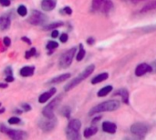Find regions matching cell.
I'll list each match as a JSON object with an SVG mask.
<instances>
[{"label":"cell","mask_w":156,"mask_h":140,"mask_svg":"<svg viewBox=\"0 0 156 140\" xmlns=\"http://www.w3.org/2000/svg\"><path fill=\"white\" fill-rule=\"evenodd\" d=\"M119 108H120V102L119 101H117V100H109V101H105V102L101 103V104L95 106L94 108H92L90 110L89 115L93 116L95 114L101 113V112L114 111V110L118 109Z\"/></svg>","instance_id":"cell-1"},{"label":"cell","mask_w":156,"mask_h":140,"mask_svg":"<svg viewBox=\"0 0 156 140\" xmlns=\"http://www.w3.org/2000/svg\"><path fill=\"white\" fill-rule=\"evenodd\" d=\"M94 69H95V66L94 65H90L88 67H86L77 77H75L74 79H72L69 83L66 84V86L64 87V90L66 92H68V91L71 90L72 88H74L76 86H78L79 84H80V82H82L84 79H86L89 76H90L93 73Z\"/></svg>","instance_id":"cell-2"},{"label":"cell","mask_w":156,"mask_h":140,"mask_svg":"<svg viewBox=\"0 0 156 140\" xmlns=\"http://www.w3.org/2000/svg\"><path fill=\"white\" fill-rule=\"evenodd\" d=\"M0 132L7 135L12 140H26L27 138V133L23 130L7 128L4 124H0Z\"/></svg>","instance_id":"cell-3"},{"label":"cell","mask_w":156,"mask_h":140,"mask_svg":"<svg viewBox=\"0 0 156 140\" xmlns=\"http://www.w3.org/2000/svg\"><path fill=\"white\" fill-rule=\"evenodd\" d=\"M76 50H77L76 47H72L60 56L58 61V66L60 68H67L71 65L73 61V57L76 54Z\"/></svg>","instance_id":"cell-4"},{"label":"cell","mask_w":156,"mask_h":140,"mask_svg":"<svg viewBox=\"0 0 156 140\" xmlns=\"http://www.w3.org/2000/svg\"><path fill=\"white\" fill-rule=\"evenodd\" d=\"M62 99V96H59L56 98H54L48 106H46L43 110H42V114L44 116V118H54V111L55 109L57 108V107L58 106V104L60 103Z\"/></svg>","instance_id":"cell-5"},{"label":"cell","mask_w":156,"mask_h":140,"mask_svg":"<svg viewBox=\"0 0 156 140\" xmlns=\"http://www.w3.org/2000/svg\"><path fill=\"white\" fill-rule=\"evenodd\" d=\"M113 6L111 0H92V8L101 13H108Z\"/></svg>","instance_id":"cell-6"},{"label":"cell","mask_w":156,"mask_h":140,"mask_svg":"<svg viewBox=\"0 0 156 140\" xmlns=\"http://www.w3.org/2000/svg\"><path fill=\"white\" fill-rule=\"evenodd\" d=\"M57 118L54 117L52 118H45V119H39L37 122V125L39 127V128L44 131V132H50L52 131L56 126H57Z\"/></svg>","instance_id":"cell-7"},{"label":"cell","mask_w":156,"mask_h":140,"mask_svg":"<svg viewBox=\"0 0 156 140\" xmlns=\"http://www.w3.org/2000/svg\"><path fill=\"white\" fill-rule=\"evenodd\" d=\"M47 20H48L47 15H44L42 12L37 11V10L32 11V13H31V15H29V18H28V22L33 26L43 25Z\"/></svg>","instance_id":"cell-8"},{"label":"cell","mask_w":156,"mask_h":140,"mask_svg":"<svg viewBox=\"0 0 156 140\" xmlns=\"http://www.w3.org/2000/svg\"><path fill=\"white\" fill-rule=\"evenodd\" d=\"M147 131H148L147 126L143 123H135L131 128V132L139 138H143L147 134Z\"/></svg>","instance_id":"cell-9"},{"label":"cell","mask_w":156,"mask_h":140,"mask_svg":"<svg viewBox=\"0 0 156 140\" xmlns=\"http://www.w3.org/2000/svg\"><path fill=\"white\" fill-rule=\"evenodd\" d=\"M152 70H153L152 66H150L146 63H143V64H140L139 66H137V67L135 69V75L137 77H142L144 74L151 72Z\"/></svg>","instance_id":"cell-10"},{"label":"cell","mask_w":156,"mask_h":140,"mask_svg":"<svg viewBox=\"0 0 156 140\" xmlns=\"http://www.w3.org/2000/svg\"><path fill=\"white\" fill-rule=\"evenodd\" d=\"M56 88L55 87H53V88H51L50 90H48V91H47V92H45V93H43L39 97H38V102L39 103H45V102H47L49 98H51L53 96H54V94L56 93Z\"/></svg>","instance_id":"cell-11"},{"label":"cell","mask_w":156,"mask_h":140,"mask_svg":"<svg viewBox=\"0 0 156 140\" xmlns=\"http://www.w3.org/2000/svg\"><path fill=\"white\" fill-rule=\"evenodd\" d=\"M102 129L104 132L110 133V134H114L117 130V126L114 123L109 122V121H105L102 124Z\"/></svg>","instance_id":"cell-12"},{"label":"cell","mask_w":156,"mask_h":140,"mask_svg":"<svg viewBox=\"0 0 156 140\" xmlns=\"http://www.w3.org/2000/svg\"><path fill=\"white\" fill-rule=\"evenodd\" d=\"M69 77H70V74H69V73L63 74V75H60V76H58V77H53L52 79H50V80L48 81V84H59V83H62V82L66 81V80L69 79Z\"/></svg>","instance_id":"cell-13"},{"label":"cell","mask_w":156,"mask_h":140,"mask_svg":"<svg viewBox=\"0 0 156 140\" xmlns=\"http://www.w3.org/2000/svg\"><path fill=\"white\" fill-rule=\"evenodd\" d=\"M56 3L54 0H43L41 2V8L44 11H51L55 8Z\"/></svg>","instance_id":"cell-14"},{"label":"cell","mask_w":156,"mask_h":140,"mask_svg":"<svg viewBox=\"0 0 156 140\" xmlns=\"http://www.w3.org/2000/svg\"><path fill=\"white\" fill-rule=\"evenodd\" d=\"M66 136H67L68 140H80V131H76V130H73V129L67 128Z\"/></svg>","instance_id":"cell-15"},{"label":"cell","mask_w":156,"mask_h":140,"mask_svg":"<svg viewBox=\"0 0 156 140\" xmlns=\"http://www.w3.org/2000/svg\"><path fill=\"white\" fill-rule=\"evenodd\" d=\"M34 70L35 67H24L20 69V75L24 77H31L34 74Z\"/></svg>","instance_id":"cell-16"},{"label":"cell","mask_w":156,"mask_h":140,"mask_svg":"<svg viewBox=\"0 0 156 140\" xmlns=\"http://www.w3.org/2000/svg\"><path fill=\"white\" fill-rule=\"evenodd\" d=\"M80 128H81V122L79 119H72L69 121V123L68 125V128L73 129L76 131H80Z\"/></svg>","instance_id":"cell-17"},{"label":"cell","mask_w":156,"mask_h":140,"mask_svg":"<svg viewBox=\"0 0 156 140\" xmlns=\"http://www.w3.org/2000/svg\"><path fill=\"white\" fill-rule=\"evenodd\" d=\"M11 21L8 16H0V28L2 30L8 29L10 26Z\"/></svg>","instance_id":"cell-18"},{"label":"cell","mask_w":156,"mask_h":140,"mask_svg":"<svg viewBox=\"0 0 156 140\" xmlns=\"http://www.w3.org/2000/svg\"><path fill=\"white\" fill-rule=\"evenodd\" d=\"M108 77H109L108 73H101V74H100V75L96 76L94 78H92V80H91V84L95 85V84L101 83V82H102V81L106 80V79L108 78Z\"/></svg>","instance_id":"cell-19"},{"label":"cell","mask_w":156,"mask_h":140,"mask_svg":"<svg viewBox=\"0 0 156 140\" xmlns=\"http://www.w3.org/2000/svg\"><path fill=\"white\" fill-rule=\"evenodd\" d=\"M118 95L122 97V100H123L124 103L128 104V102H129V100H128V98H129V93H128V91L126 89H119L114 94V96H118Z\"/></svg>","instance_id":"cell-20"},{"label":"cell","mask_w":156,"mask_h":140,"mask_svg":"<svg viewBox=\"0 0 156 140\" xmlns=\"http://www.w3.org/2000/svg\"><path fill=\"white\" fill-rule=\"evenodd\" d=\"M64 25V23L62 21H58V22H54L52 24H49V25H47L45 26H43V29L46 30V31H48V30H52L54 28H57V27H60Z\"/></svg>","instance_id":"cell-21"},{"label":"cell","mask_w":156,"mask_h":140,"mask_svg":"<svg viewBox=\"0 0 156 140\" xmlns=\"http://www.w3.org/2000/svg\"><path fill=\"white\" fill-rule=\"evenodd\" d=\"M98 132V128L96 127H90V128H88L84 130V137L85 138H90L92 137L93 135H95L96 133Z\"/></svg>","instance_id":"cell-22"},{"label":"cell","mask_w":156,"mask_h":140,"mask_svg":"<svg viewBox=\"0 0 156 140\" xmlns=\"http://www.w3.org/2000/svg\"><path fill=\"white\" fill-rule=\"evenodd\" d=\"M112 91V86H106L103 88H101L99 92H98V97H106L108 94H110Z\"/></svg>","instance_id":"cell-23"},{"label":"cell","mask_w":156,"mask_h":140,"mask_svg":"<svg viewBox=\"0 0 156 140\" xmlns=\"http://www.w3.org/2000/svg\"><path fill=\"white\" fill-rule=\"evenodd\" d=\"M85 54H86L85 49L83 48L82 44H80V51H79V53L77 54V56H76V59H77V61H79V62H80V61H81V60L84 58Z\"/></svg>","instance_id":"cell-24"},{"label":"cell","mask_w":156,"mask_h":140,"mask_svg":"<svg viewBox=\"0 0 156 140\" xmlns=\"http://www.w3.org/2000/svg\"><path fill=\"white\" fill-rule=\"evenodd\" d=\"M70 113H71V109H70V108L68 107V106L63 107V108H61V110H60V114H61L63 117L67 118H69L70 117Z\"/></svg>","instance_id":"cell-25"},{"label":"cell","mask_w":156,"mask_h":140,"mask_svg":"<svg viewBox=\"0 0 156 140\" xmlns=\"http://www.w3.org/2000/svg\"><path fill=\"white\" fill-rule=\"evenodd\" d=\"M156 9V1H154L150 4H148L147 5H145L141 11L142 12H148V11H151V10H154Z\"/></svg>","instance_id":"cell-26"},{"label":"cell","mask_w":156,"mask_h":140,"mask_svg":"<svg viewBox=\"0 0 156 140\" xmlns=\"http://www.w3.org/2000/svg\"><path fill=\"white\" fill-rule=\"evenodd\" d=\"M17 14L19 15H21V16H25V15H27V7L25 6V5H19L18 7H17Z\"/></svg>","instance_id":"cell-27"},{"label":"cell","mask_w":156,"mask_h":140,"mask_svg":"<svg viewBox=\"0 0 156 140\" xmlns=\"http://www.w3.org/2000/svg\"><path fill=\"white\" fill-rule=\"evenodd\" d=\"M58 46V43L56 42V41H49L48 44H47V48L48 49H55Z\"/></svg>","instance_id":"cell-28"},{"label":"cell","mask_w":156,"mask_h":140,"mask_svg":"<svg viewBox=\"0 0 156 140\" xmlns=\"http://www.w3.org/2000/svg\"><path fill=\"white\" fill-rule=\"evenodd\" d=\"M36 48L35 47H32L30 50H28V51H27L26 52V56H25V57L27 58V59H28V58H30L31 56H35L36 55Z\"/></svg>","instance_id":"cell-29"},{"label":"cell","mask_w":156,"mask_h":140,"mask_svg":"<svg viewBox=\"0 0 156 140\" xmlns=\"http://www.w3.org/2000/svg\"><path fill=\"white\" fill-rule=\"evenodd\" d=\"M21 122V119L19 118H16V117H13V118H10L8 119V123L10 125H16V124H19Z\"/></svg>","instance_id":"cell-30"},{"label":"cell","mask_w":156,"mask_h":140,"mask_svg":"<svg viewBox=\"0 0 156 140\" xmlns=\"http://www.w3.org/2000/svg\"><path fill=\"white\" fill-rule=\"evenodd\" d=\"M21 108L24 112H28L31 110V106L29 104H27V103H23L21 105Z\"/></svg>","instance_id":"cell-31"},{"label":"cell","mask_w":156,"mask_h":140,"mask_svg":"<svg viewBox=\"0 0 156 140\" xmlns=\"http://www.w3.org/2000/svg\"><path fill=\"white\" fill-rule=\"evenodd\" d=\"M68 38H69V36H68V34H66V33L61 34V35H60V37H59V39H60V41H61L62 43H66V42L68 41Z\"/></svg>","instance_id":"cell-32"},{"label":"cell","mask_w":156,"mask_h":140,"mask_svg":"<svg viewBox=\"0 0 156 140\" xmlns=\"http://www.w3.org/2000/svg\"><path fill=\"white\" fill-rule=\"evenodd\" d=\"M0 5L2 6H9L10 5V0H0Z\"/></svg>","instance_id":"cell-33"},{"label":"cell","mask_w":156,"mask_h":140,"mask_svg":"<svg viewBox=\"0 0 156 140\" xmlns=\"http://www.w3.org/2000/svg\"><path fill=\"white\" fill-rule=\"evenodd\" d=\"M4 44H5V46H10V44H11V40H10V38H9V37H7V36H5V37L4 38Z\"/></svg>","instance_id":"cell-34"},{"label":"cell","mask_w":156,"mask_h":140,"mask_svg":"<svg viewBox=\"0 0 156 140\" xmlns=\"http://www.w3.org/2000/svg\"><path fill=\"white\" fill-rule=\"evenodd\" d=\"M63 10H64V11H65V13H66V14H68V15H71V14H72V9H71L69 6H65Z\"/></svg>","instance_id":"cell-35"},{"label":"cell","mask_w":156,"mask_h":140,"mask_svg":"<svg viewBox=\"0 0 156 140\" xmlns=\"http://www.w3.org/2000/svg\"><path fill=\"white\" fill-rule=\"evenodd\" d=\"M58 34H59V32H58V31H57V30H53V31L51 32V36H52L53 38H56V37H58Z\"/></svg>","instance_id":"cell-36"},{"label":"cell","mask_w":156,"mask_h":140,"mask_svg":"<svg viewBox=\"0 0 156 140\" xmlns=\"http://www.w3.org/2000/svg\"><path fill=\"white\" fill-rule=\"evenodd\" d=\"M5 81H6L7 83H9V82H13V81H14V77H13V76H6V77H5Z\"/></svg>","instance_id":"cell-37"},{"label":"cell","mask_w":156,"mask_h":140,"mask_svg":"<svg viewBox=\"0 0 156 140\" xmlns=\"http://www.w3.org/2000/svg\"><path fill=\"white\" fill-rule=\"evenodd\" d=\"M5 75L6 76H12V70H11V67H7L5 71Z\"/></svg>","instance_id":"cell-38"},{"label":"cell","mask_w":156,"mask_h":140,"mask_svg":"<svg viewBox=\"0 0 156 140\" xmlns=\"http://www.w3.org/2000/svg\"><path fill=\"white\" fill-rule=\"evenodd\" d=\"M21 40H23V41H25L26 43H27V44H31V41H30V39L29 38H27V37H26V36H23L22 38H21Z\"/></svg>","instance_id":"cell-39"},{"label":"cell","mask_w":156,"mask_h":140,"mask_svg":"<svg viewBox=\"0 0 156 140\" xmlns=\"http://www.w3.org/2000/svg\"><path fill=\"white\" fill-rule=\"evenodd\" d=\"M94 42H95V41H94V39H93V38H91V37H90V38L87 40V43H88L89 45H92Z\"/></svg>","instance_id":"cell-40"},{"label":"cell","mask_w":156,"mask_h":140,"mask_svg":"<svg viewBox=\"0 0 156 140\" xmlns=\"http://www.w3.org/2000/svg\"><path fill=\"white\" fill-rule=\"evenodd\" d=\"M8 85L7 84H3V83H0V88H5L7 87Z\"/></svg>","instance_id":"cell-41"},{"label":"cell","mask_w":156,"mask_h":140,"mask_svg":"<svg viewBox=\"0 0 156 140\" xmlns=\"http://www.w3.org/2000/svg\"><path fill=\"white\" fill-rule=\"evenodd\" d=\"M15 112L16 114H22L23 113V110H18V109H15Z\"/></svg>","instance_id":"cell-42"},{"label":"cell","mask_w":156,"mask_h":140,"mask_svg":"<svg viewBox=\"0 0 156 140\" xmlns=\"http://www.w3.org/2000/svg\"><path fill=\"white\" fill-rule=\"evenodd\" d=\"M152 68H154V69H155L156 70V60L152 64Z\"/></svg>","instance_id":"cell-43"},{"label":"cell","mask_w":156,"mask_h":140,"mask_svg":"<svg viewBox=\"0 0 156 140\" xmlns=\"http://www.w3.org/2000/svg\"><path fill=\"white\" fill-rule=\"evenodd\" d=\"M5 112V108H2L1 109H0V114H3Z\"/></svg>","instance_id":"cell-44"},{"label":"cell","mask_w":156,"mask_h":140,"mask_svg":"<svg viewBox=\"0 0 156 140\" xmlns=\"http://www.w3.org/2000/svg\"><path fill=\"white\" fill-rule=\"evenodd\" d=\"M129 1H132V2H137V1H144V0H129Z\"/></svg>","instance_id":"cell-45"},{"label":"cell","mask_w":156,"mask_h":140,"mask_svg":"<svg viewBox=\"0 0 156 140\" xmlns=\"http://www.w3.org/2000/svg\"><path fill=\"white\" fill-rule=\"evenodd\" d=\"M0 108H1V103H0Z\"/></svg>","instance_id":"cell-46"}]
</instances>
